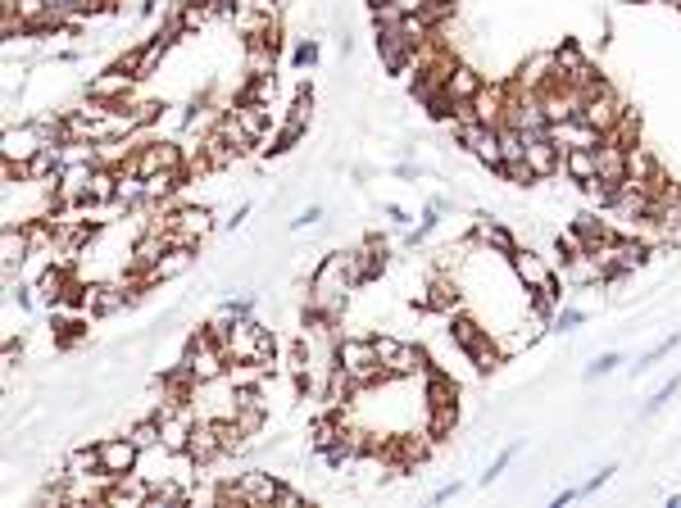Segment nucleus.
<instances>
[{
	"label": "nucleus",
	"mask_w": 681,
	"mask_h": 508,
	"mask_svg": "<svg viewBox=\"0 0 681 508\" xmlns=\"http://www.w3.org/2000/svg\"><path fill=\"white\" fill-rule=\"evenodd\" d=\"M355 291H359V286H355V277H350V268H346V250H327L323 259H318V268L309 273L305 304L332 313V318H346L350 295H355Z\"/></svg>",
	"instance_id": "1"
},
{
	"label": "nucleus",
	"mask_w": 681,
	"mask_h": 508,
	"mask_svg": "<svg viewBox=\"0 0 681 508\" xmlns=\"http://www.w3.org/2000/svg\"><path fill=\"white\" fill-rule=\"evenodd\" d=\"M336 368L346 372V377H355L359 391L391 386V377H386L382 359H377V350H373V336H341V341H336Z\"/></svg>",
	"instance_id": "2"
},
{
	"label": "nucleus",
	"mask_w": 681,
	"mask_h": 508,
	"mask_svg": "<svg viewBox=\"0 0 681 508\" xmlns=\"http://www.w3.org/2000/svg\"><path fill=\"white\" fill-rule=\"evenodd\" d=\"M123 168H132V173H141V177L178 173V168H187V150H182V141H146V137H137V150H132V159Z\"/></svg>",
	"instance_id": "3"
},
{
	"label": "nucleus",
	"mask_w": 681,
	"mask_h": 508,
	"mask_svg": "<svg viewBox=\"0 0 681 508\" xmlns=\"http://www.w3.org/2000/svg\"><path fill=\"white\" fill-rule=\"evenodd\" d=\"M450 336H454V345L477 363V372H491L495 363H500V350H495V341H491V327H482L477 318H468V313H454Z\"/></svg>",
	"instance_id": "4"
},
{
	"label": "nucleus",
	"mask_w": 681,
	"mask_h": 508,
	"mask_svg": "<svg viewBox=\"0 0 681 508\" xmlns=\"http://www.w3.org/2000/svg\"><path fill=\"white\" fill-rule=\"evenodd\" d=\"M277 490L282 481L264 468H250V472H237V477L223 481V495L227 504H277Z\"/></svg>",
	"instance_id": "5"
},
{
	"label": "nucleus",
	"mask_w": 681,
	"mask_h": 508,
	"mask_svg": "<svg viewBox=\"0 0 681 508\" xmlns=\"http://www.w3.org/2000/svg\"><path fill=\"white\" fill-rule=\"evenodd\" d=\"M504 264H509V273L518 277V286H523V291H536V286H545V282H554V277H559V264H554L550 254H536L532 245H518Z\"/></svg>",
	"instance_id": "6"
},
{
	"label": "nucleus",
	"mask_w": 681,
	"mask_h": 508,
	"mask_svg": "<svg viewBox=\"0 0 681 508\" xmlns=\"http://www.w3.org/2000/svg\"><path fill=\"white\" fill-rule=\"evenodd\" d=\"M96 445H100V468H105V472H114V477H123V472H137L141 445L128 436V431H109V436H100Z\"/></svg>",
	"instance_id": "7"
},
{
	"label": "nucleus",
	"mask_w": 681,
	"mask_h": 508,
	"mask_svg": "<svg viewBox=\"0 0 681 508\" xmlns=\"http://www.w3.org/2000/svg\"><path fill=\"white\" fill-rule=\"evenodd\" d=\"M550 141L559 150H600L604 132L591 127L586 118H563V123H550Z\"/></svg>",
	"instance_id": "8"
},
{
	"label": "nucleus",
	"mask_w": 681,
	"mask_h": 508,
	"mask_svg": "<svg viewBox=\"0 0 681 508\" xmlns=\"http://www.w3.org/2000/svg\"><path fill=\"white\" fill-rule=\"evenodd\" d=\"M527 168L536 173V182H545V177H559L563 150L550 141V132H527Z\"/></svg>",
	"instance_id": "9"
},
{
	"label": "nucleus",
	"mask_w": 681,
	"mask_h": 508,
	"mask_svg": "<svg viewBox=\"0 0 681 508\" xmlns=\"http://www.w3.org/2000/svg\"><path fill=\"white\" fill-rule=\"evenodd\" d=\"M187 454L205 468V463H218L223 459V422L214 418H196V427H191V445Z\"/></svg>",
	"instance_id": "10"
},
{
	"label": "nucleus",
	"mask_w": 681,
	"mask_h": 508,
	"mask_svg": "<svg viewBox=\"0 0 681 508\" xmlns=\"http://www.w3.org/2000/svg\"><path fill=\"white\" fill-rule=\"evenodd\" d=\"M196 268V250H187V245H168L164 259H159L155 268H150L146 277H141V286H159V282H173V277L191 273Z\"/></svg>",
	"instance_id": "11"
},
{
	"label": "nucleus",
	"mask_w": 681,
	"mask_h": 508,
	"mask_svg": "<svg viewBox=\"0 0 681 508\" xmlns=\"http://www.w3.org/2000/svg\"><path fill=\"white\" fill-rule=\"evenodd\" d=\"M473 236L486 245V254H500V259H509V254L518 250V236L491 214H477V232Z\"/></svg>",
	"instance_id": "12"
},
{
	"label": "nucleus",
	"mask_w": 681,
	"mask_h": 508,
	"mask_svg": "<svg viewBox=\"0 0 681 508\" xmlns=\"http://www.w3.org/2000/svg\"><path fill=\"white\" fill-rule=\"evenodd\" d=\"M427 350L423 345H414V341H405L400 350H395V359L386 363V377L391 381H409V377H427Z\"/></svg>",
	"instance_id": "13"
},
{
	"label": "nucleus",
	"mask_w": 681,
	"mask_h": 508,
	"mask_svg": "<svg viewBox=\"0 0 681 508\" xmlns=\"http://www.w3.org/2000/svg\"><path fill=\"white\" fill-rule=\"evenodd\" d=\"M563 182L586 186L600 177V150H563V168H559Z\"/></svg>",
	"instance_id": "14"
},
{
	"label": "nucleus",
	"mask_w": 681,
	"mask_h": 508,
	"mask_svg": "<svg viewBox=\"0 0 681 508\" xmlns=\"http://www.w3.org/2000/svg\"><path fill=\"white\" fill-rule=\"evenodd\" d=\"M600 177H609V182H627V177H632V150L604 137L600 141Z\"/></svg>",
	"instance_id": "15"
},
{
	"label": "nucleus",
	"mask_w": 681,
	"mask_h": 508,
	"mask_svg": "<svg viewBox=\"0 0 681 508\" xmlns=\"http://www.w3.org/2000/svg\"><path fill=\"white\" fill-rule=\"evenodd\" d=\"M100 468V445L96 440H87V445H73L69 454H64V477H96Z\"/></svg>",
	"instance_id": "16"
},
{
	"label": "nucleus",
	"mask_w": 681,
	"mask_h": 508,
	"mask_svg": "<svg viewBox=\"0 0 681 508\" xmlns=\"http://www.w3.org/2000/svg\"><path fill=\"white\" fill-rule=\"evenodd\" d=\"M504 100H509V91L504 87H482L473 96V114L482 118L486 127H500L504 123Z\"/></svg>",
	"instance_id": "17"
},
{
	"label": "nucleus",
	"mask_w": 681,
	"mask_h": 508,
	"mask_svg": "<svg viewBox=\"0 0 681 508\" xmlns=\"http://www.w3.org/2000/svg\"><path fill=\"white\" fill-rule=\"evenodd\" d=\"M482 87H486V82H482V73H477V69H468V64H454V69H450V78H445V96H450V100H473Z\"/></svg>",
	"instance_id": "18"
},
{
	"label": "nucleus",
	"mask_w": 681,
	"mask_h": 508,
	"mask_svg": "<svg viewBox=\"0 0 681 508\" xmlns=\"http://www.w3.org/2000/svg\"><path fill=\"white\" fill-rule=\"evenodd\" d=\"M613 259H618V273H632L650 259V250H645V241H632V236H613Z\"/></svg>",
	"instance_id": "19"
},
{
	"label": "nucleus",
	"mask_w": 681,
	"mask_h": 508,
	"mask_svg": "<svg viewBox=\"0 0 681 508\" xmlns=\"http://www.w3.org/2000/svg\"><path fill=\"white\" fill-rule=\"evenodd\" d=\"M677 391H681V377L663 381L659 391H654V395H650V400H645V404H641V418H654V413H663V409H668V404H672V400H677Z\"/></svg>",
	"instance_id": "20"
},
{
	"label": "nucleus",
	"mask_w": 681,
	"mask_h": 508,
	"mask_svg": "<svg viewBox=\"0 0 681 508\" xmlns=\"http://www.w3.org/2000/svg\"><path fill=\"white\" fill-rule=\"evenodd\" d=\"M518 450H523V445H509V450H500L491 463H486V472H482V477H477V481H482V486H491V481L500 477V472L509 468V463H514V459H518Z\"/></svg>",
	"instance_id": "21"
},
{
	"label": "nucleus",
	"mask_w": 681,
	"mask_h": 508,
	"mask_svg": "<svg viewBox=\"0 0 681 508\" xmlns=\"http://www.w3.org/2000/svg\"><path fill=\"white\" fill-rule=\"evenodd\" d=\"M677 341H681V336H677V332H672V336H663V341H659V345H650V350H645V354H641V359H636V372L654 368V363H659V359H663V354H672V345H677Z\"/></svg>",
	"instance_id": "22"
},
{
	"label": "nucleus",
	"mask_w": 681,
	"mask_h": 508,
	"mask_svg": "<svg viewBox=\"0 0 681 508\" xmlns=\"http://www.w3.org/2000/svg\"><path fill=\"white\" fill-rule=\"evenodd\" d=\"M291 64H296V69H314V64H318V41L314 37H300L296 50H291Z\"/></svg>",
	"instance_id": "23"
},
{
	"label": "nucleus",
	"mask_w": 681,
	"mask_h": 508,
	"mask_svg": "<svg viewBox=\"0 0 681 508\" xmlns=\"http://www.w3.org/2000/svg\"><path fill=\"white\" fill-rule=\"evenodd\" d=\"M618 363H622L618 350H609V354H600V359H591V368H586V381H600V377H609V372H618Z\"/></svg>",
	"instance_id": "24"
},
{
	"label": "nucleus",
	"mask_w": 681,
	"mask_h": 508,
	"mask_svg": "<svg viewBox=\"0 0 681 508\" xmlns=\"http://www.w3.org/2000/svg\"><path fill=\"white\" fill-rule=\"evenodd\" d=\"M586 323V313L582 309H573V304H568V309H559L554 313V323H550V332H577V327Z\"/></svg>",
	"instance_id": "25"
},
{
	"label": "nucleus",
	"mask_w": 681,
	"mask_h": 508,
	"mask_svg": "<svg viewBox=\"0 0 681 508\" xmlns=\"http://www.w3.org/2000/svg\"><path fill=\"white\" fill-rule=\"evenodd\" d=\"M318 218H323V205H305L296 218H291V232H305V227H314Z\"/></svg>",
	"instance_id": "26"
},
{
	"label": "nucleus",
	"mask_w": 681,
	"mask_h": 508,
	"mask_svg": "<svg viewBox=\"0 0 681 508\" xmlns=\"http://www.w3.org/2000/svg\"><path fill=\"white\" fill-rule=\"evenodd\" d=\"M305 490H296V486H287V481H282V490H277V504H282V508H300V504H305Z\"/></svg>",
	"instance_id": "27"
},
{
	"label": "nucleus",
	"mask_w": 681,
	"mask_h": 508,
	"mask_svg": "<svg viewBox=\"0 0 681 508\" xmlns=\"http://www.w3.org/2000/svg\"><path fill=\"white\" fill-rule=\"evenodd\" d=\"M613 472H618V468H613V463H609V468H600V472H595V477L582 486V499H586V495H595V490H600V486H609V477H613Z\"/></svg>",
	"instance_id": "28"
},
{
	"label": "nucleus",
	"mask_w": 681,
	"mask_h": 508,
	"mask_svg": "<svg viewBox=\"0 0 681 508\" xmlns=\"http://www.w3.org/2000/svg\"><path fill=\"white\" fill-rule=\"evenodd\" d=\"M382 214L391 218V227H405V232H409V227H414V218H409V214H405V209H400V205H386Z\"/></svg>",
	"instance_id": "29"
},
{
	"label": "nucleus",
	"mask_w": 681,
	"mask_h": 508,
	"mask_svg": "<svg viewBox=\"0 0 681 508\" xmlns=\"http://www.w3.org/2000/svg\"><path fill=\"white\" fill-rule=\"evenodd\" d=\"M459 490H464V481H450V486H441V490L432 495V504H445V499H454Z\"/></svg>",
	"instance_id": "30"
},
{
	"label": "nucleus",
	"mask_w": 681,
	"mask_h": 508,
	"mask_svg": "<svg viewBox=\"0 0 681 508\" xmlns=\"http://www.w3.org/2000/svg\"><path fill=\"white\" fill-rule=\"evenodd\" d=\"M672 5H677V10H681V0H672Z\"/></svg>",
	"instance_id": "31"
}]
</instances>
